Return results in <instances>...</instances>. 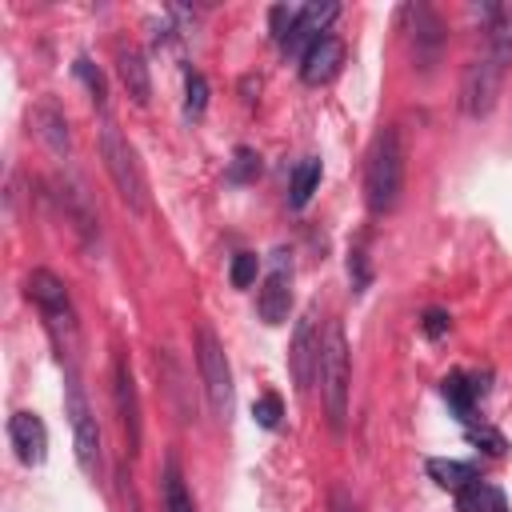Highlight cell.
Returning a JSON list of instances; mask_svg holds the SVG:
<instances>
[{
  "label": "cell",
  "instance_id": "1",
  "mask_svg": "<svg viewBox=\"0 0 512 512\" xmlns=\"http://www.w3.org/2000/svg\"><path fill=\"white\" fill-rule=\"evenodd\" d=\"M400 188H404V144L400 132L388 124L376 132L372 148H368V164H364V200L372 216H384L400 204Z\"/></svg>",
  "mask_w": 512,
  "mask_h": 512
},
{
  "label": "cell",
  "instance_id": "2",
  "mask_svg": "<svg viewBox=\"0 0 512 512\" xmlns=\"http://www.w3.org/2000/svg\"><path fill=\"white\" fill-rule=\"evenodd\" d=\"M100 160H104V172H108L116 196L128 204V212L148 216V212H152V192H148L144 164H140L136 148L128 144V136H124L112 120L100 128Z\"/></svg>",
  "mask_w": 512,
  "mask_h": 512
},
{
  "label": "cell",
  "instance_id": "3",
  "mask_svg": "<svg viewBox=\"0 0 512 512\" xmlns=\"http://www.w3.org/2000/svg\"><path fill=\"white\" fill-rule=\"evenodd\" d=\"M24 292L40 308L44 328H48L60 360H68V368H72V356H76V308H72V296H68L64 280L56 272H48V268H32L28 280H24Z\"/></svg>",
  "mask_w": 512,
  "mask_h": 512
},
{
  "label": "cell",
  "instance_id": "4",
  "mask_svg": "<svg viewBox=\"0 0 512 512\" xmlns=\"http://www.w3.org/2000/svg\"><path fill=\"white\" fill-rule=\"evenodd\" d=\"M320 396H324V416L328 428L340 436L348 424V392H352V360H348V340L340 320H332L324 328V344H320Z\"/></svg>",
  "mask_w": 512,
  "mask_h": 512
},
{
  "label": "cell",
  "instance_id": "5",
  "mask_svg": "<svg viewBox=\"0 0 512 512\" xmlns=\"http://www.w3.org/2000/svg\"><path fill=\"white\" fill-rule=\"evenodd\" d=\"M196 368H200V384H204L212 416L228 420L232 416V368H228V352L220 336L212 332V324L196 328Z\"/></svg>",
  "mask_w": 512,
  "mask_h": 512
},
{
  "label": "cell",
  "instance_id": "6",
  "mask_svg": "<svg viewBox=\"0 0 512 512\" xmlns=\"http://www.w3.org/2000/svg\"><path fill=\"white\" fill-rule=\"evenodd\" d=\"M64 412H68V424H72L76 464H80L84 476H96L100 472V424L88 408V396L76 380V368H68V380H64Z\"/></svg>",
  "mask_w": 512,
  "mask_h": 512
},
{
  "label": "cell",
  "instance_id": "7",
  "mask_svg": "<svg viewBox=\"0 0 512 512\" xmlns=\"http://www.w3.org/2000/svg\"><path fill=\"white\" fill-rule=\"evenodd\" d=\"M504 60H496L492 52H480L464 64V76H460V108L464 116L480 120L496 108V96H500V80H504Z\"/></svg>",
  "mask_w": 512,
  "mask_h": 512
},
{
  "label": "cell",
  "instance_id": "8",
  "mask_svg": "<svg viewBox=\"0 0 512 512\" xmlns=\"http://www.w3.org/2000/svg\"><path fill=\"white\" fill-rule=\"evenodd\" d=\"M112 404L120 416V432L128 440V456L140 452V436H144V420H140V388L132 376V364L124 352L112 356Z\"/></svg>",
  "mask_w": 512,
  "mask_h": 512
},
{
  "label": "cell",
  "instance_id": "9",
  "mask_svg": "<svg viewBox=\"0 0 512 512\" xmlns=\"http://www.w3.org/2000/svg\"><path fill=\"white\" fill-rule=\"evenodd\" d=\"M256 312L264 324H284L292 312V252L288 248H272V264L268 276L256 292Z\"/></svg>",
  "mask_w": 512,
  "mask_h": 512
},
{
  "label": "cell",
  "instance_id": "10",
  "mask_svg": "<svg viewBox=\"0 0 512 512\" xmlns=\"http://www.w3.org/2000/svg\"><path fill=\"white\" fill-rule=\"evenodd\" d=\"M320 328H316V308H304V316L292 328V344H288V368H292V384L296 392H308L316 372H320Z\"/></svg>",
  "mask_w": 512,
  "mask_h": 512
},
{
  "label": "cell",
  "instance_id": "11",
  "mask_svg": "<svg viewBox=\"0 0 512 512\" xmlns=\"http://www.w3.org/2000/svg\"><path fill=\"white\" fill-rule=\"evenodd\" d=\"M52 196H56L60 212L68 216V224L84 236V244H92V240L100 236V220H96V208H92L84 184H76V180H60V176H56V180H52Z\"/></svg>",
  "mask_w": 512,
  "mask_h": 512
},
{
  "label": "cell",
  "instance_id": "12",
  "mask_svg": "<svg viewBox=\"0 0 512 512\" xmlns=\"http://www.w3.org/2000/svg\"><path fill=\"white\" fill-rule=\"evenodd\" d=\"M8 440H12L16 456H20V464H28V468L44 464V456H48V428H44V420L36 412H12L8 416Z\"/></svg>",
  "mask_w": 512,
  "mask_h": 512
},
{
  "label": "cell",
  "instance_id": "13",
  "mask_svg": "<svg viewBox=\"0 0 512 512\" xmlns=\"http://www.w3.org/2000/svg\"><path fill=\"white\" fill-rule=\"evenodd\" d=\"M344 64V44L336 36H320L300 52V80L304 84H328Z\"/></svg>",
  "mask_w": 512,
  "mask_h": 512
},
{
  "label": "cell",
  "instance_id": "14",
  "mask_svg": "<svg viewBox=\"0 0 512 512\" xmlns=\"http://www.w3.org/2000/svg\"><path fill=\"white\" fill-rule=\"evenodd\" d=\"M116 76H120L124 92L132 96V104L144 108L152 100V76H148V60H144L140 48H132V44H120L116 48Z\"/></svg>",
  "mask_w": 512,
  "mask_h": 512
},
{
  "label": "cell",
  "instance_id": "15",
  "mask_svg": "<svg viewBox=\"0 0 512 512\" xmlns=\"http://www.w3.org/2000/svg\"><path fill=\"white\" fill-rule=\"evenodd\" d=\"M336 16H340V4H304V8L296 12V28H292V36L284 40V52H300V44L308 48L312 40H320L324 28H328Z\"/></svg>",
  "mask_w": 512,
  "mask_h": 512
},
{
  "label": "cell",
  "instance_id": "16",
  "mask_svg": "<svg viewBox=\"0 0 512 512\" xmlns=\"http://www.w3.org/2000/svg\"><path fill=\"white\" fill-rule=\"evenodd\" d=\"M32 128H36V136L56 152V156H68V148H72V136H68V120H64V112L52 104V100H44V104H36L32 108Z\"/></svg>",
  "mask_w": 512,
  "mask_h": 512
},
{
  "label": "cell",
  "instance_id": "17",
  "mask_svg": "<svg viewBox=\"0 0 512 512\" xmlns=\"http://www.w3.org/2000/svg\"><path fill=\"white\" fill-rule=\"evenodd\" d=\"M440 392H444V400L452 404V412L464 420V416L472 412L476 396L484 392V384H480V380H472V376H464V372H452V376H444V380H440Z\"/></svg>",
  "mask_w": 512,
  "mask_h": 512
},
{
  "label": "cell",
  "instance_id": "18",
  "mask_svg": "<svg viewBox=\"0 0 512 512\" xmlns=\"http://www.w3.org/2000/svg\"><path fill=\"white\" fill-rule=\"evenodd\" d=\"M428 476H432L440 488H448L452 496L480 480L476 464H464V460H428Z\"/></svg>",
  "mask_w": 512,
  "mask_h": 512
},
{
  "label": "cell",
  "instance_id": "19",
  "mask_svg": "<svg viewBox=\"0 0 512 512\" xmlns=\"http://www.w3.org/2000/svg\"><path fill=\"white\" fill-rule=\"evenodd\" d=\"M164 512H196V500L184 484V472H180L176 456L164 460Z\"/></svg>",
  "mask_w": 512,
  "mask_h": 512
},
{
  "label": "cell",
  "instance_id": "20",
  "mask_svg": "<svg viewBox=\"0 0 512 512\" xmlns=\"http://www.w3.org/2000/svg\"><path fill=\"white\" fill-rule=\"evenodd\" d=\"M320 160L316 156H308V160H300L296 168H292V184H288V204L292 208H304L308 200H312V192H316V184H320Z\"/></svg>",
  "mask_w": 512,
  "mask_h": 512
},
{
  "label": "cell",
  "instance_id": "21",
  "mask_svg": "<svg viewBox=\"0 0 512 512\" xmlns=\"http://www.w3.org/2000/svg\"><path fill=\"white\" fill-rule=\"evenodd\" d=\"M208 108V80L200 72H188L184 76V116L188 120H200Z\"/></svg>",
  "mask_w": 512,
  "mask_h": 512
},
{
  "label": "cell",
  "instance_id": "22",
  "mask_svg": "<svg viewBox=\"0 0 512 512\" xmlns=\"http://www.w3.org/2000/svg\"><path fill=\"white\" fill-rule=\"evenodd\" d=\"M260 176V156L252 148H236L232 152V164H228V180L232 184H252Z\"/></svg>",
  "mask_w": 512,
  "mask_h": 512
},
{
  "label": "cell",
  "instance_id": "23",
  "mask_svg": "<svg viewBox=\"0 0 512 512\" xmlns=\"http://www.w3.org/2000/svg\"><path fill=\"white\" fill-rule=\"evenodd\" d=\"M76 76L88 84V92H92V104L104 112V108H108V88H104V76H100V68H96L88 56H80V60H76Z\"/></svg>",
  "mask_w": 512,
  "mask_h": 512
},
{
  "label": "cell",
  "instance_id": "24",
  "mask_svg": "<svg viewBox=\"0 0 512 512\" xmlns=\"http://www.w3.org/2000/svg\"><path fill=\"white\" fill-rule=\"evenodd\" d=\"M256 268H260L256 252H236V256H232V268H228L232 288H252V284H256Z\"/></svg>",
  "mask_w": 512,
  "mask_h": 512
},
{
  "label": "cell",
  "instance_id": "25",
  "mask_svg": "<svg viewBox=\"0 0 512 512\" xmlns=\"http://www.w3.org/2000/svg\"><path fill=\"white\" fill-rule=\"evenodd\" d=\"M252 416H256V424H260V428H276V424H280V416H284L280 396H276V392H264V396L252 404Z\"/></svg>",
  "mask_w": 512,
  "mask_h": 512
},
{
  "label": "cell",
  "instance_id": "26",
  "mask_svg": "<svg viewBox=\"0 0 512 512\" xmlns=\"http://www.w3.org/2000/svg\"><path fill=\"white\" fill-rule=\"evenodd\" d=\"M468 440L476 444V448H484L488 456H504V436L496 432V428H488V424H468Z\"/></svg>",
  "mask_w": 512,
  "mask_h": 512
},
{
  "label": "cell",
  "instance_id": "27",
  "mask_svg": "<svg viewBox=\"0 0 512 512\" xmlns=\"http://www.w3.org/2000/svg\"><path fill=\"white\" fill-rule=\"evenodd\" d=\"M488 496H492V484L476 480V484H468L464 492H456V508H460V512H484V508H488Z\"/></svg>",
  "mask_w": 512,
  "mask_h": 512
},
{
  "label": "cell",
  "instance_id": "28",
  "mask_svg": "<svg viewBox=\"0 0 512 512\" xmlns=\"http://www.w3.org/2000/svg\"><path fill=\"white\" fill-rule=\"evenodd\" d=\"M296 12H300V8H288V4H276V8L268 12V20H272V36H276L280 48H284V40H288L292 28H296Z\"/></svg>",
  "mask_w": 512,
  "mask_h": 512
},
{
  "label": "cell",
  "instance_id": "29",
  "mask_svg": "<svg viewBox=\"0 0 512 512\" xmlns=\"http://www.w3.org/2000/svg\"><path fill=\"white\" fill-rule=\"evenodd\" d=\"M348 280H352V288L356 292H364L368 288V280H372V268H368V256H364V248L356 244V248H348Z\"/></svg>",
  "mask_w": 512,
  "mask_h": 512
},
{
  "label": "cell",
  "instance_id": "30",
  "mask_svg": "<svg viewBox=\"0 0 512 512\" xmlns=\"http://www.w3.org/2000/svg\"><path fill=\"white\" fill-rule=\"evenodd\" d=\"M448 324H452V320H448L444 308H428V312H424V332H428V336H444Z\"/></svg>",
  "mask_w": 512,
  "mask_h": 512
},
{
  "label": "cell",
  "instance_id": "31",
  "mask_svg": "<svg viewBox=\"0 0 512 512\" xmlns=\"http://www.w3.org/2000/svg\"><path fill=\"white\" fill-rule=\"evenodd\" d=\"M484 512H508V500H504V492L500 488H492V496H488V508Z\"/></svg>",
  "mask_w": 512,
  "mask_h": 512
},
{
  "label": "cell",
  "instance_id": "32",
  "mask_svg": "<svg viewBox=\"0 0 512 512\" xmlns=\"http://www.w3.org/2000/svg\"><path fill=\"white\" fill-rule=\"evenodd\" d=\"M332 512H356L352 500H348V492H340V488L332 492Z\"/></svg>",
  "mask_w": 512,
  "mask_h": 512
}]
</instances>
